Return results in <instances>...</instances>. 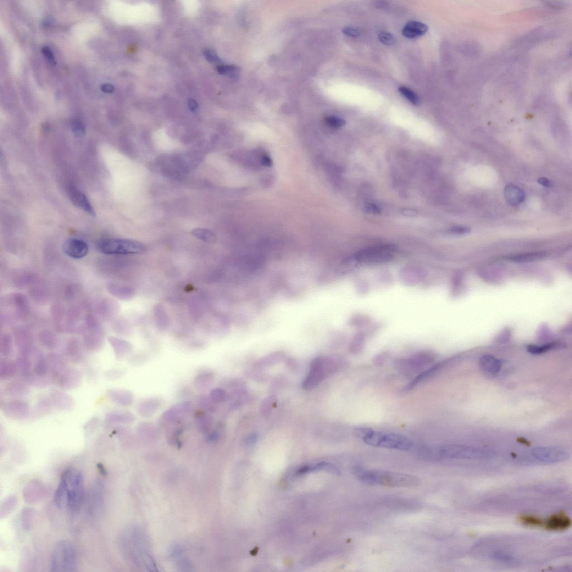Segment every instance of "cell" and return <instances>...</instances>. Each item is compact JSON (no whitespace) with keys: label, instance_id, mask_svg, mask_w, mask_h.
I'll list each match as a JSON object with an SVG mask.
<instances>
[{"label":"cell","instance_id":"obj_1","mask_svg":"<svg viewBox=\"0 0 572 572\" xmlns=\"http://www.w3.org/2000/svg\"><path fill=\"white\" fill-rule=\"evenodd\" d=\"M84 499V478L82 472L76 468L66 470L61 476L54 493L55 506L71 514H76L81 510Z\"/></svg>","mask_w":572,"mask_h":572},{"label":"cell","instance_id":"obj_2","mask_svg":"<svg viewBox=\"0 0 572 572\" xmlns=\"http://www.w3.org/2000/svg\"><path fill=\"white\" fill-rule=\"evenodd\" d=\"M353 474L364 484L392 487H414L420 481L414 476L383 470H368L362 466H355Z\"/></svg>","mask_w":572,"mask_h":572},{"label":"cell","instance_id":"obj_3","mask_svg":"<svg viewBox=\"0 0 572 572\" xmlns=\"http://www.w3.org/2000/svg\"><path fill=\"white\" fill-rule=\"evenodd\" d=\"M355 434L368 445L398 451H408L413 447V442L409 438L395 432L376 431L368 427H358Z\"/></svg>","mask_w":572,"mask_h":572},{"label":"cell","instance_id":"obj_4","mask_svg":"<svg viewBox=\"0 0 572 572\" xmlns=\"http://www.w3.org/2000/svg\"><path fill=\"white\" fill-rule=\"evenodd\" d=\"M346 364L345 359L338 355L319 357L313 360L309 374L302 383L305 390L318 386L326 378L342 369Z\"/></svg>","mask_w":572,"mask_h":572},{"label":"cell","instance_id":"obj_5","mask_svg":"<svg viewBox=\"0 0 572 572\" xmlns=\"http://www.w3.org/2000/svg\"><path fill=\"white\" fill-rule=\"evenodd\" d=\"M436 456L446 459L485 460L492 459L496 453L490 449L450 444L434 449Z\"/></svg>","mask_w":572,"mask_h":572},{"label":"cell","instance_id":"obj_6","mask_svg":"<svg viewBox=\"0 0 572 572\" xmlns=\"http://www.w3.org/2000/svg\"><path fill=\"white\" fill-rule=\"evenodd\" d=\"M77 557L74 544L69 541H61L55 544L51 554V571H75Z\"/></svg>","mask_w":572,"mask_h":572},{"label":"cell","instance_id":"obj_7","mask_svg":"<svg viewBox=\"0 0 572 572\" xmlns=\"http://www.w3.org/2000/svg\"><path fill=\"white\" fill-rule=\"evenodd\" d=\"M98 251L106 255H129L140 253L144 247L140 242L125 239H107L99 241Z\"/></svg>","mask_w":572,"mask_h":572},{"label":"cell","instance_id":"obj_8","mask_svg":"<svg viewBox=\"0 0 572 572\" xmlns=\"http://www.w3.org/2000/svg\"><path fill=\"white\" fill-rule=\"evenodd\" d=\"M195 405L192 401L184 400L171 407L160 416L159 424L163 428H168L179 423L194 412Z\"/></svg>","mask_w":572,"mask_h":572},{"label":"cell","instance_id":"obj_9","mask_svg":"<svg viewBox=\"0 0 572 572\" xmlns=\"http://www.w3.org/2000/svg\"><path fill=\"white\" fill-rule=\"evenodd\" d=\"M530 456L535 462L549 464L563 462L568 459L569 455L568 452L563 448L540 447L532 449Z\"/></svg>","mask_w":572,"mask_h":572},{"label":"cell","instance_id":"obj_10","mask_svg":"<svg viewBox=\"0 0 572 572\" xmlns=\"http://www.w3.org/2000/svg\"><path fill=\"white\" fill-rule=\"evenodd\" d=\"M395 250L388 246H378L364 249L357 255L358 262L364 264L385 263L391 260Z\"/></svg>","mask_w":572,"mask_h":572},{"label":"cell","instance_id":"obj_11","mask_svg":"<svg viewBox=\"0 0 572 572\" xmlns=\"http://www.w3.org/2000/svg\"><path fill=\"white\" fill-rule=\"evenodd\" d=\"M436 354L431 351H423L416 353L412 357L400 359L396 363L397 367L405 372H416L434 363Z\"/></svg>","mask_w":572,"mask_h":572},{"label":"cell","instance_id":"obj_12","mask_svg":"<svg viewBox=\"0 0 572 572\" xmlns=\"http://www.w3.org/2000/svg\"><path fill=\"white\" fill-rule=\"evenodd\" d=\"M3 413L7 418L16 420H22L28 417L30 410L28 403L19 398L11 399L4 402L2 406Z\"/></svg>","mask_w":572,"mask_h":572},{"label":"cell","instance_id":"obj_13","mask_svg":"<svg viewBox=\"0 0 572 572\" xmlns=\"http://www.w3.org/2000/svg\"><path fill=\"white\" fill-rule=\"evenodd\" d=\"M170 557L173 562L177 571L180 572L193 571V566L188 558L184 549L177 542L171 543L169 548Z\"/></svg>","mask_w":572,"mask_h":572},{"label":"cell","instance_id":"obj_14","mask_svg":"<svg viewBox=\"0 0 572 572\" xmlns=\"http://www.w3.org/2000/svg\"><path fill=\"white\" fill-rule=\"evenodd\" d=\"M62 249L64 253L69 257L77 259L84 258L89 252L88 244L85 241L76 238L66 241Z\"/></svg>","mask_w":572,"mask_h":572},{"label":"cell","instance_id":"obj_15","mask_svg":"<svg viewBox=\"0 0 572 572\" xmlns=\"http://www.w3.org/2000/svg\"><path fill=\"white\" fill-rule=\"evenodd\" d=\"M82 376L79 370L74 368H66L58 378V386L63 390L74 389L81 384Z\"/></svg>","mask_w":572,"mask_h":572},{"label":"cell","instance_id":"obj_16","mask_svg":"<svg viewBox=\"0 0 572 572\" xmlns=\"http://www.w3.org/2000/svg\"><path fill=\"white\" fill-rule=\"evenodd\" d=\"M111 401L121 407H129L134 402V396L128 390L123 388H112L107 392Z\"/></svg>","mask_w":572,"mask_h":572},{"label":"cell","instance_id":"obj_17","mask_svg":"<svg viewBox=\"0 0 572 572\" xmlns=\"http://www.w3.org/2000/svg\"><path fill=\"white\" fill-rule=\"evenodd\" d=\"M161 406L162 402L159 398L148 397L139 402L136 407V412L142 418H151L158 412Z\"/></svg>","mask_w":572,"mask_h":572},{"label":"cell","instance_id":"obj_18","mask_svg":"<svg viewBox=\"0 0 572 572\" xmlns=\"http://www.w3.org/2000/svg\"><path fill=\"white\" fill-rule=\"evenodd\" d=\"M136 416L129 411H114L106 415L105 423L109 426L129 425L136 421Z\"/></svg>","mask_w":572,"mask_h":572},{"label":"cell","instance_id":"obj_19","mask_svg":"<svg viewBox=\"0 0 572 572\" xmlns=\"http://www.w3.org/2000/svg\"><path fill=\"white\" fill-rule=\"evenodd\" d=\"M104 503V485L98 481L94 485L89 499L88 510L92 515H97L101 510Z\"/></svg>","mask_w":572,"mask_h":572},{"label":"cell","instance_id":"obj_20","mask_svg":"<svg viewBox=\"0 0 572 572\" xmlns=\"http://www.w3.org/2000/svg\"><path fill=\"white\" fill-rule=\"evenodd\" d=\"M47 357L49 374L52 380L56 381L66 368L65 361L61 355L55 353H49Z\"/></svg>","mask_w":572,"mask_h":572},{"label":"cell","instance_id":"obj_21","mask_svg":"<svg viewBox=\"0 0 572 572\" xmlns=\"http://www.w3.org/2000/svg\"><path fill=\"white\" fill-rule=\"evenodd\" d=\"M480 366L483 373L488 377H494L500 372L502 363L492 355H486L481 358Z\"/></svg>","mask_w":572,"mask_h":572},{"label":"cell","instance_id":"obj_22","mask_svg":"<svg viewBox=\"0 0 572 572\" xmlns=\"http://www.w3.org/2000/svg\"><path fill=\"white\" fill-rule=\"evenodd\" d=\"M49 397L54 407L58 410L66 412L73 408V399L63 391L57 389L53 390L50 393Z\"/></svg>","mask_w":572,"mask_h":572},{"label":"cell","instance_id":"obj_23","mask_svg":"<svg viewBox=\"0 0 572 572\" xmlns=\"http://www.w3.org/2000/svg\"><path fill=\"white\" fill-rule=\"evenodd\" d=\"M70 196L72 203L76 206L91 216L95 215V212L85 194L77 188L72 187L70 190Z\"/></svg>","mask_w":572,"mask_h":572},{"label":"cell","instance_id":"obj_24","mask_svg":"<svg viewBox=\"0 0 572 572\" xmlns=\"http://www.w3.org/2000/svg\"><path fill=\"white\" fill-rule=\"evenodd\" d=\"M31 354L20 353L16 358L15 362L18 368V374L25 381L32 374Z\"/></svg>","mask_w":572,"mask_h":572},{"label":"cell","instance_id":"obj_25","mask_svg":"<svg viewBox=\"0 0 572 572\" xmlns=\"http://www.w3.org/2000/svg\"><path fill=\"white\" fill-rule=\"evenodd\" d=\"M32 374L37 377H46L48 372L47 357L40 351L31 354Z\"/></svg>","mask_w":572,"mask_h":572},{"label":"cell","instance_id":"obj_26","mask_svg":"<svg viewBox=\"0 0 572 572\" xmlns=\"http://www.w3.org/2000/svg\"><path fill=\"white\" fill-rule=\"evenodd\" d=\"M5 392L9 396L19 398L28 395L30 388L24 380H15L9 383L5 388Z\"/></svg>","mask_w":572,"mask_h":572},{"label":"cell","instance_id":"obj_27","mask_svg":"<svg viewBox=\"0 0 572 572\" xmlns=\"http://www.w3.org/2000/svg\"><path fill=\"white\" fill-rule=\"evenodd\" d=\"M571 519L564 514H555L550 517L544 524L550 530H563L571 525Z\"/></svg>","mask_w":572,"mask_h":572},{"label":"cell","instance_id":"obj_28","mask_svg":"<svg viewBox=\"0 0 572 572\" xmlns=\"http://www.w3.org/2000/svg\"><path fill=\"white\" fill-rule=\"evenodd\" d=\"M428 30V26L419 21L409 22L402 29V35L409 39H415L423 36Z\"/></svg>","mask_w":572,"mask_h":572},{"label":"cell","instance_id":"obj_29","mask_svg":"<svg viewBox=\"0 0 572 572\" xmlns=\"http://www.w3.org/2000/svg\"><path fill=\"white\" fill-rule=\"evenodd\" d=\"M504 195L507 202L514 207L523 203L525 198L524 192L520 188L514 185H508L505 187Z\"/></svg>","mask_w":572,"mask_h":572},{"label":"cell","instance_id":"obj_30","mask_svg":"<svg viewBox=\"0 0 572 572\" xmlns=\"http://www.w3.org/2000/svg\"><path fill=\"white\" fill-rule=\"evenodd\" d=\"M215 375L212 372L204 371L198 374L193 380V386L198 391H205L214 384Z\"/></svg>","mask_w":572,"mask_h":572},{"label":"cell","instance_id":"obj_31","mask_svg":"<svg viewBox=\"0 0 572 572\" xmlns=\"http://www.w3.org/2000/svg\"><path fill=\"white\" fill-rule=\"evenodd\" d=\"M18 374V368L14 361L3 358L0 360V379L9 380Z\"/></svg>","mask_w":572,"mask_h":572},{"label":"cell","instance_id":"obj_32","mask_svg":"<svg viewBox=\"0 0 572 572\" xmlns=\"http://www.w3.org/2000/svg\"><path fill=\"white\" fill-rule=\"evenodd\" d=\"M196 425L197 431L202 434L206 435L213 428L214 420L211 414L203 412L198 413L196 417Z\"/></svg>","mask_w":572,"mask_h":572},{"label":"cell","instance_id":"obj_33","mask_svg":"<svg viewBox=\"0 0 572 572\" xmlns=\"http://www.w3.org/2000/svg\"><path fill=\"white\" fill-rule=\"evenodd\" d=\"M110 343L114 349L116 358L118 359L124 358L132 351V346L128 342L112 338L110 340Z\"/></svg>","mask_w":572,"mask_h":572},{"label":"cell","instance_id":"obj_34","mask_svg":"<svg viewBox=\"0 0 572 572\" xmlns=\"http://www.w3.org/2000/svg\"><path fill=\"white\" fill-rule=\"evenodd\" d=\"M318 470H325L330 472V473L334 475H340L341 472L338 468L334 464L329 463L321 462L314 465H307L302 466L299 468L296 472L297 476H301L304 474L309 473V472Z\"/></svg>","mask_w":572,"mask_h":572},{"label":"cell","instance_id":"obj_35","mask_svg":"<svg viewBox=\"0 0 572 572\" xmlns=\"http://www.w3.org/2000/svg\"><path fill=\"white\" fill-rule=\"evenodd\" d=\"M134 562L148 571L158 572L159 571L154 558L147 551L142 552L139 554L136 558Z\"/></svg>","mask_w":572,"mask_h":572},{"label":"cell","instance_id":"obj_36","mask_svg":"<svg viewBox=\"0 0 572 572\" xmlns=\"http://www.w3.org/2000/svg\"><path fill=\"white\" fill-rule=\"evenodd\" d=\"M285 358V355L282 352L272 353L262 358L259 359L254 364V367L262 368L282 362Z\"/></svg>","mask_w":572,"mask_h":572},{"label":"cell","instance_id":"obj_37","mask_svg":"<svg viewBox=\"0 0 572 572\" xmlns=\"http://www.w3.org/2000/svg\"><path fill=\"white\" fill-rule=\"evenodd\" d=\"M197 404L199 409L203 412L213 414L217 410L218 405L214 403L209 397V395L203 394L199 395L197 399Z\"/></svg>","mask_w":572,"mask_h":572},{"label":"cell","instance_id":"obj_38","mask_svg":"<svg viewBox=\"0 0 572 572\" xmlns=\"http://www.w3.org/2000/svg\"><path fill=\"white\" fill-rule=\"evenodd\" d=\"M545 257L543 253H530L513 255L508 257V260L514 262H527L540 260Z\"/></svg>","mask_w":572,"mask_h":572},{"label":"cell","instance_id":"obj_39","mask_svg":"<svg viewBox=\"0 0 572 572\" xmlns=\"http://www.w3.org/2000/svg\"><path fill=\"white\" fill-rule=\"evenodd\" d=\"M209 397L216 405L223 403L228 399V393L223 388L216 387L211 390Z\"/></svg>","mask_w":572,"mask_h":572},{"label":"cell","instance_id":"obj_40","mask_svg":"<svg viewBox=\"0 0 572 572\" xmlns=\"http://www.w3.org/2000/svg\"><path fill=\"white\" fill-rule=\"evenodd\" d=\"M219 74L237 79L240 76L241 69L235 65H219L216 68Z\"/></svg>","mask_w":572,"mask_h":572},{"label":"cell","instance_id":"obj_41","mask_svg":"<svg viewBox=\"0 0 572 572\" xmlns=\"http://www.w3.org/2000/svg\"><path fill=\"white\" fill-rule=\"evenodd\" d=\"M66 352L69 359L72 363H79L83 359L82 350L77 344H71L66 348Z\"/></svg>","mask_w":572,"mask_h":572},{"label":"cell","instance_id":"obj_42","mask_svg":"<svg viewBox=\"0 0 572 572\" xmlns=\"http://www.w3.org/2000/svg\"><path fill=\"white\" fill-rule=\"evenodd\" d=\"M192 234L198 240L205 242L212 243L214 242L216 239L214 233L207 229L197 228L193 229L192 231Z\"/></svg>","mask_w":572,"mask_h":572},{"label":"cell","instance_id":"obj_43","mask_svg":"<svg viewBox=\"0 0 572 572\" xmlns=\"http://www.w3.org/2000/svg\"><path fill=\"white\" fill-rule=\"evenodd\" d=\"M54 408L50 397H43L39 400L37 405V410L39 414L46 415L52 412Z\"/></svg>","mask_w":572,"mask_h":572},{"label":"cell","instance_id":"obj_44","mask_svg":"<svg viewBox=\"0 0 572 572\" xmlns=\"http://www.w3.org/2000/svg\"><path fill=\"white\" fill-rule=\"evenodd\" d=\"M137 431L138 434H141L144 436H153L159 434V431L156 426L151 423H148L147 422H144V423H141L139 425Z\"/></svg>","mask_w":572,"mask_h":572},{"label":"cell","instance_id":"obj_45","mask_svg":"<svg viewBox=\"0 0 572 572\" xmlns=\"http://www.w3.org/2000/svg\"><path fill=\"white\" fill-rule=\"evenodd\" d=\"M558 346L555 343H549L542 346L531 345L527 347V351L534 355H540L551 351Z\"/></svg>","mask_w":572,"mask_h":572},{"label":"cell","instance_id":"obj_46","mask_svg":"<svg viewBox=\"0 0 572 572\" xmlns=\"http://www.w3.org/2000/svg\"><path fill=\"white\" fill-rule=\"evenodd\" d=\"M398 91L399 93H400L404 97L408 99L410 102L416 105V106H419L420 104V100L419 96L416 93L412 90H410V88L405 86L399 87Z\"/></svg>","mask_w":572,"mask_h":572},{"label":"cell","instance_id":"obj_47","mask_svg":"<svg viewBox=\"0 0 572 572\" xmlns=\"http://www.w3.org/2000/svg\"><path fill=\"white\" fill-rule=\"evenodd\" d=\"M276 402V398L274 396H271L265 398L262 404H261V413H262L264 416H268L272 412V409L274 408Z\"/></svg>","mask_w":572,"mask_h":572},{"label":"cell","instance_id":"obj_48","mask_svg":"<svg viewBox=\"0 0 572 572\" xmlns=\"http://www.w3.org/2000/svg\"><path fill=\"white\" fill-rule=\"evenodd\" d=\"M205 441L209 444H215L218 442L221 438L222 432L219 427L213 428L207 434L205 435Z\"/></svg>","mask_w":572,"mask_h":572},{"label":"cell","instance_id":"obj_49","mask_svg":"<svg viewBox=\"0 0 572 572\" xmlns=\"http://www.w3.org/2000/svg\"><path fill=\"white\" fill-rule=\"evenodd\" d=\"M520 521L523 524L529 526H541L544 523L541 519L530 515L522 516Z\"/></svg>","mask_w":572,"mask_h":572},{"label":"cell","instance_id":"obj_50","mask_svg":"<svg viewBox=\"0 0 572 572\" xmlns=\"http://www.w3.org/2000/svg\"><path fill=\"white\" fill-rule=\"evenodd\" d=\"M12 352V342L8 337H5L2 342L1 354L4 358H7L10 356Z\"/></svg>","mask_w":572,"mask_h":572},{"label":"cell","instance_id":"obj_51","mask_svg":"<svg viewBox=\"0 0 572 572\" xmlns=\"http://www.w3.org/2000/svg\"><path fill=\"white\" fill-rule=\"evenodd\" d=\"M325 121L327 124L335 128H338L346 124L345 120L336 116H327Z\"/></svg>","mask_w":572,"mask_h":572},{"label":"cell","instance_id":"obj_52","mask_svg":"<svg viewBox=\"0 0 572 572\" xmlns=\"http://www.w3.org/2000/svg\"><path fill=\"white\" fill-rule=\"evenodd\" d=\"M72 131L78 137H82L85 134L84 126L79 121H73L71 124Z\"/></svg>","mask_w":572,"mask_h":572},{"label":"cell","instance_id":"obj_53","mask_svg":"<svg viewBox=\"0 0 572 572\" xmlns=\"http://www.w3.org/2000/svg\"><path fill=\"white\" fill-rule=\"evenodd\" d=\"M205 58L211 63L221 64L222 60L218 56L217 54L212 49H207L204 51Z\"/></svg>","mask_w":572,"mask_h":572},{"label":"cell","instance_id":"obj_54","mask_svg":"<svg viewBox=\"0 0 572 572\" xmlns=\"http://www.w3.org/2000/svg\"><path fill=\"white\" fill-rule=\"evenodd\" d=\"M380 41L383 43L387 46H391L395 43V38L390 34V33L386 32H382L379 35Z\"/></svg>","mask_w":572,"mask_h":572},{"label":"cell","instance_id":"obj_55","mask_svg":"<svg viewBox=\"0 0 572 572\" xmlns=\"http://www.w3.org/2000/svg\"><path fill=\"white\" fill-rule=\"evenodd\" d=\"M343 32L346 36L352 37H357L360 36L361 30L358 27L347 26L343 29Z\"/></svg>","mask_w":572,"mask_h":572},{"label":"cell","instance_id":"obj_56","mask_svg":"<svg viewBox=\"0 0 572 572\" xmlns=\"http://www.w3.org/2000/svg\"><path fill=\"white\" fill-rule=\"evenodd\" d=\"M125 374V372L123 369H114L109 371L107 373L109 379L111 380H116L120 379Z\"/></svg>","mask_w":572,"mask_h":572},{"label":"cell","instance_id":"obj_57","mask_svg":"<svg viewBox=\"0 0 572 572\" xmlns=\"http://www.w3.org/2000/svg\"><path fill=\"white\" fill-rule=\"evenodd\" d=\"M470 231V229L468 227L457 226L453 227V228L450 230V232L454 234L462 235L468 234Z\"/></svg>","mask_w":572,"mask_h":572},{"label":"cell","instance_id":"obj_58","mask_svg":"<svg viewBox=\"0 0 572 572\" xmlns=\"http://www.w3.org/2000/svg\"><path fill=\"white\" fill-rule=\"evenodd\" d=\"M42 52L47 59L50 62H54V58L52 52L50 50L48 47H44L42 49Z\"/></svg>","mask_w":572,"mask_h":572},{"label":"cell","instance_id":"obj_59","mask_svg":"<svg viewBox=\"0 0 572 572\" xmlns=\"http://www.w3.org/2000/svg\"><path fill=\"white\" fill-rule=\"evenodd\" d=\"M366 212L371 214H378L380 213V209L376 206L375 205L369 204L365 208Z\"/></svg>","mask_w":572,"mask_h":572},{"label":"cell","instance_id":"obj_60","mask_svg":"<svg viewBox=\"0 0 572 572\" xmlns=\"http://www.w3.org/2000/svg\"><path fill=\"white\" fill-rule=\"evenodd\" d=\"M537 182L540 183V185L546 187H550L553 185L552 182L546 179V178H541V179L537 180Z\"/></svg>","mask_w":572,"mask_h":572},{"label":"cell","instance_id":"obj_61","mask_svg":"<svg viewBox=\"0 0 572 572\" xmlns=\"http://www.w3.org/2000/svg\"><path fill=\"white\" fill-rule=\"evenodd\" d=\"M188 106L193 112H196L198 108V104L196 101L191 99L188 102Z\"/></svg>","mask_w":572,"mask_h":572},{"label":"cell","instance_id":"obj_62","mask_svg":"<svg viewBox=\"0 0 572 572\" xmlns=\"http://www.w3.org/2000/svg\"><path fill=\"white\" fill-rule=\"evenodd\" d=\"M102 90L106 93H112L114 90V87L112 85H104L102 86Z\"/></svg>","mask_w":572,"mask_h":572},{"label":"cell","instance_id":"obj_63","mask_svg":"<svg viewBox=\"0 0 572 572\" xmlns=\"http://www.w3.org/2000/svg\"><path fill=\"white\" fill-rule=\"evenodd\" d=\"M257 440V435L256 434H251L249 437H248L247 440V443L248 444H249V445H250V444H251H251H253L255 442H256Z\"/></svg>","mask_w":572,"mask_h":572}]
</instances>
